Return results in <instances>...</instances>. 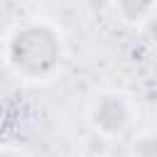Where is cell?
<instances>
[{
    "label": "cell",
    "instance_id": "cell-1",
    "mask_svg": "<svg viewBox=\"0 0 157 157\" xmlns=\"http://www.w3.org/2000/svg\"><path fill=\"white\" fill-rule=\"evenodd\" d=\"M56 42L52 37V32L47 29H39V27H32V29H25L17 34L15 44H12V56L15 61L27 69V71H47L54 61H56Z\"/></svg>",
    "mask_w": 157,
    "mask_h": 157
},
{
    "label": "cell",
    "instance_id": "cell-2",
    "mask_svg": "<svg viewBox=\"0 0 157 157\" xmlns=\"http://www.w3.org/2000/svg\"><path fill=\"white\" fill-rule=\"evenodd\" d=\"M96 118H98V123H101L103 128H108V130H118V128L125 123V108H123V103L108 98V101L101 103Z\"/></svg>",
    "mask_w": 157,
    "mask_h": 157
}]
</instances>
